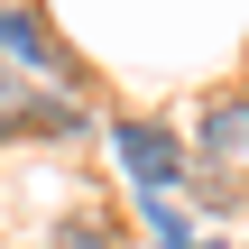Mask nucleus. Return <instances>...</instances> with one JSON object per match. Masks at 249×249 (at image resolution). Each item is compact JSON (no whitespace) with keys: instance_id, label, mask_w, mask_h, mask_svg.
I'll use <instances>...</instances> for the list:
<instances>
[{"instance_id":"nucleus-1","label":"nucleus","mask_w":249,"mask_h":249,"mask_svg":"<svg viewBox=\"0 0 249 249\" xmlns=\"http://www.w3.org/2000/svg\"><path fill=\"white\" fill-rule=\"evenodd\" d=\"M111 148H120V166H129L139 194H176V185H185V139H176V129H157V120H120Z\"/></svg>"},{"instance_id":"nucleus-2","label":"nucleus","mask_w":249,"mask_h":249,"mask_svg":"<svg viewBox=\"0 0 249 249\" xmlns=\"http://www.w3.org/2000/svg\"><path fill=\"white\" fill-rule=\"evenodd\" d=\"M194 157H203V176H249V92H231V102L203 111Z\"/></svg>"},{"instance_id":"nucleus-3","label":"nucleus","mask_w":249,"mask_h":249,"mask_svg":"<svg viewBox=\"0 0 249 249\" xmlns=\"http://www.w3.org/2000/svg\"><path fill=\"white\" fill-rule=\"evenodd\" d=\"M0 120H28V129H74L83 111H74L65 92H37V83H28V74L0 55Z\"/></svg>"},{"instance_id":"nucleus-4","label":"nucleus","mask_w":249,"mask_h":249,"mask_svg":"<svg viewBox=\"0 0 249 249\" xmlns=\"http://www.w3.org/2000/svg\"><path fill=\"white\" fill-rule=\"evenodd\" d=\"M0 55H9V65H37V74H65V46H55L46 18L18 9V0H0Z\"/></svg>"},{"instance_id":"nucleus-5","label":"nucleus","mask_w":249,"mask_h":249,"mask_svg":"<svg viewBox=\"0 0 249 249\" xmlns=\"http://www.w3.org/2000/svg\"><path fill=\"white\" fill-rule=\"evenodd\" d=\"M139 213H148V231H157V249H166V240H185V213H176L166 194H139Z\"/></svg>"},{"instance_id":"nucleus-6","label":"nucleus","mask_w":249,"mask_h":249,"mask_svg":"<svg viewBox=\"0 0 249 249\" xmlns=\"http://www.w3.org/2000/svg\"><path fill=\"white\" fill-rule=\"evenodd\" d=\"M55 249H111V231H92V222H74V231H65Z\"/></svg>"},{"instance_id":"nucleus-7","label":"nucleus","mask_w":249,"mask_h":249,"mask_svg":"<svg viewBox=\"0 0 249 249\" xmlns=\"http://www.w3.org/2000/svg\"><path fill=\"white\" fill-rule=\"evenodd\" d=\"M166 249H213V240H166Z\"/></svg>"}]
</instances>
